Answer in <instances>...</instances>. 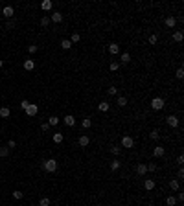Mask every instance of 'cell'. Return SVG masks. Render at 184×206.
I'll use <instances>...</instances> for the list:
<instances>
[{
  "mask_svg": "<svg viewBox=\"0 0 184 206\" xmlns=\"http://www.w3.org/2000/svg\"><path fill=\"white\" fill-rule=\"evenodd\" d=\"M41 168L44 171H48V173H55L57 168H59V164H57L55 158H46V160H42V162H41Z\"/></svg>",
  "mask_w": 184,
  "mask_h": 206,
  "instance_id": "obj_1",
  "label": "cell"
},
{
  "mask_svg": "<svg viewBox=\"0 0 184 206\" xmlns=\"http://www.w3.org/2000/svg\"><path fill=\"white\" fill-rule=\"evenodd\" d=\"M164 107H166L164 98H153V100H151V109H153V110H162Z\"/></svg>",
  "mask_w": 184,
  "mask_h": 206,
  "instance_id": "obj_2",
  "label": "cell"
},
{
  "mask_svg": "<svg viewBox=\"0 0 184 206\" xmlns=\"http://www.w3.org/2000/svg\"><path fill=\"white\" fill-rule=\"evenodd\" d=\"M166 123H168L171 129H175V127H179L180 120H179V116H175V114H169V116L166 118Z\"/></svg>",
  "mask_w": 184,
  "mask_h": 206,
  "instance_id": "obj_3",
  "label": "cell"
},
{
  "mask_svg": "<svg viewBox=\"0 0 184 206\" xmlns=\"http://www.w3.org/2000/svg\"><path fill=\"white\" fill-rule=\"evenodd\" d=\"M24 112H26V116H31V118H33L35 114L39 112V107H37L35 103H30V105H28V107L24 109Z\"/></svg>",
  "mask_w": 184,
  "mask_h": 206,
  "instance_id": "obj_4",
  "label": "cell"
},
{
  "mask_svg": "<svg viewBox=\"0 0 184 206\" xmlns=\"http://www.w3.org/2000/svg\"><path fill=\"white\" fill-rule=\"evenodd\" d=\"M122 147H127V149L134 147V140L131 136H122Z\"/></svg>",
  "mask_w": 184,
  "mask_h": 206,
  "instance_id": "obj_5",
  "label": "cell"
},
{
  "mask_svg": "<svg viewBox=\"0 0 184 206\" xmlns=\"http://www.w3.org/2000/svg\"><path fill=\"white\" fill-rule=\"evenodd\" d=\"M63 123H64L66 127H74V125H76V118L72 116V114H66V116L63 118Z\"/></svg>",
  "mask_w": 184,
  "mask_h": 206,
  "instance_id": "obj_6",
  "label": "cell"
},
{
  "mask_svg": "<svg viewBox=\"0 0 184 206\" xmlns=\"http://www.w3.org/2000/svg\"><path fill=\"white\" fill-rule=\"evenodd\" d=\"M50 22H55V24L63 22V13H61V11H54L52 17H50Z\"/></svg>",
  "mask_w": 184,
  "mask_h": 206,
  "instance_id": "obj_7",
  "label": "cell"
},
{
  "mask_svg": "<svg viewBox=\"0 0 184 206\" xmlns=\"http://www.w3.org/2000/svg\"><path fill=\"white\" fill-rule=\"evenodd\" d=\"M109 54H112V55H118V54H120V44H116V42L109 44Z\"/></svg>",
  "mask_w": 184,
  "mask_h": 206,
  "instance_id": "obj_8",
  "label": "cell"
},
{
  "mask_svg": "<svg viewBox=\"0 0 184 206\" xmlns=\"http://www.w3.org/2000/svg\"><path fill=\"white\" fill-rule=\"evenodd\" d=\"M144 190H147V191L155 190V180H153V178H146V180H144Z\"/></svg>",
  "mask_w": 184,
  "mask_h": 206,
  "instance_id": "obj_9",
  "label": "cell"
},
{
  "mask_svg": "<svg viewBox=\"0 0 184 206\" xmlns=\"http://www.w3.org/2000/svg\"><path fill=\"white\" fill-rule=\"evenodd\" d=\"M2 15H4V17H6V18H11V17H13V15H15V9H13V8H11V6H6V8H4V9H2Z\"/></svg>",
  "mask_w": 184,
  "mask_h": 206,
  "instance_id": "obj_10",
  "label": "cell"
},
{
  "mask_svg": "<svg viewBox=\"0 0 184 206\" xmlns=\"http://www.w3.org/2000/svg\"><path fill=\"white\" fill-rule=\"evenodd\" d=\"M164 24H166L168 28H175V26H177V18H175V17H166Z\"/></svg>",
  "mask_w": 184,
  "mask_h": 206,
  "instance_id": "obj_11",
  "label": "cell"
},
{
  "mask_svg": "<svg viewBox=\"0 0 184 206\" xmlns=\"http://www.w3.org/2000/svg\"><path fill=\"white\" fill-rule=\"evenodd\" d=\"M52 140H54V144H63V140H64V134H63V132H54Z\"/></svg>",
  "mask_w": 184,
  "mask_h": 206,
  "instance_id": "obj_12",
  "label": "cell"
},
{
  "mask_svg": "<svg viewBox=\"0 0 184 206\" xmlns=\"http://www.w3.org/2000/svg\"><path fill=\"white\" fill-rule=\"evenodd\" d=\"M22 66H24V70L31 72L33 68H35V63H33V59H26V61H24V64H22Z\"/></svg>",
  "mask_w": 184,
  "mask_h": 206,
  "instance_id": "obj_13",
  "label": "cell"
},
{
  "mask_svg": "<svg viewBox=\"0 0 184 206\" xmlns=\"http://www.w3.org/2000/svg\"><path fill=\"white\" fill-rule=\"evenodd\" d=\"M52 6H54L52 0H42V2H41V9H42V11H50Z\"/></svg>",
  "mask_w": 184,
  "mask_h": 206,
  "instance_id": "obj_14",
  "label": "cell"
},
{
  "mask_svg": "<svg viewBox=\"0 0 184 206\" xmlns=\"http://www.w3.org/2000/svg\"><path fill=\"white\" fill-rule=\"evenodd\" d=\"M77 144H79L81 147H87V146L90 144V138H88L87 134H83V136H79V140H77Z\"/></svg>",
  "mask_w": 184,
  "mask_h": 206,
  "instance_id": "obj_15",
  "label": "cell"
},
{
  "mask_svg": "<svg viewBox=\"0 0 184 206\" xmlns=\"http://www.w3.org/2000/svg\"><path fill=\"white\" fill-rule=\"evenodd\" d=\"M153 155H155L156 158H160V156H164V155H166V149H164V147H160V146H156V147L153 149Z\"/></svg>",
  "mask_w": 184,
  "mask_h": 206,
  "instance_id": "obj_16",
  "label": "cell"
},
{
  "mask_svg": "<svg viewBox=\"0 0 184 206\" xmlns=\"http://www.w3.org/2000/svg\"><path fill=\"white\" fill-rule=\"evenodd\" d=\"M136 173L140 175V177H144V175L147 173V166H146V164H138V166H136Z\"/></svg>",
  "mask_w": 184,
  "mask_h": 206,
  "instance_id": "obj_17",
  "label": "cell"
},
{
  "mask_svg": "<svg viewBox=\"0 0 184 206\" xmlns=\"http://www.w3.org/2000/svg\"><path fill=\"white\" fill-rule=\"evenodd\" d=\"M129 61H131V55H129V52H123V54H120V64H122V63L125 64V63H129Z\"/></svg>",
  "mask_w": 184,
  "mask_h": 206,
  "instance_id": "obj_18",
  "label": "cell"
},
{
  "mask_svg": "<svg viewBox=\"0 0 184 206\" xmlns=\"http://www.w3.org/2000/svg\"><path fill=\"white\" fill-rule=\"evenodd\" d=\"M109 109H110V105H109L107 101H101V103L98 105V110H100V112H109Z\"/></svg>",
  "mask_w": 184,
  "mask_h": 206,
  "instance_id": "obj_19",
  "label": "cell"
},
{
  "mask_svg": "<svg viewBox=\"0 0 184 206\" xmlns=\"http://www.w3.org/2000/svg\"><path fill=\"white\" fill-rule=\"evenodd\" d=\"M120 168H122V162H120V160H116V158H114L112 162H110V169H112V171H118Z\"/></svg>",
  "mask_w": 184,
  "mask_h": 206,
  "instance_id": "obj_20",
  "label": "cell"
},
{
  "mask_svg": "<svg viewBox=\"0 0 184 206\" xmlns=\"http://www.w3.org/2000/svg\"><path fill=\"white\" fill-rule=\"evenodd\" d=\"M11 116V110L8 109V107H2L0 109V118H9Z\"/></svg>",
  "mask_w": 184,
  "mask_h": 206,
  "instance_id": "obj_21",
  "label": "cell"
},
{
  "mask_svg": "<svg viewBox=\"0 0 184 206\" xmlns=\"http://www.w3.org/2000/svg\"><path fill=\"white\" fill-rule=\"evenodd\" d=\"M81 127H83V129H90V127H92V120H90V118H83V120H81Z\"/></svg>",
  "mask_w": 184,
  "mask_h": 206,
  "instance_id": "obj_22",
  "label": "cell"
},
{
  "mask_svg": "<svg viewBox=\"0 0 184 206\" xmlns=\"http://www.w3.org/2000/svg\"><path fill=\"white\" fill-rule=\"evenodd\" d=\"M120 66H122V64H120L118 61H112V63L109 64V68H110V72H118V70H120Z\"/></svg>",
  "mask_w": 184,
  "mask_h": 206,
  "instance_id": "obj_23",
  "label": "cell"
},
{
  "mask_svg": "<svg viewBox=\"0 0 184 206\" xmlns=\"http://www.w3.org/2000/svg\"><path fill=\"white\" fill-rule=\"evenodd\" d=\"M169 188H171L173 191H179V188H180V184H179V180H177V178H173V180H169Z\"/></svg>",
  "mask_w": 184,
  "mask_h": 206,
  "instance_id": "obj_24",
  "label": "cell"
},
{
  "mask_svg": "<svg viewBox=\"0 0 184 206\" xmlns=\"http://www.w3.org/2000/svg\"><path fill=\"white\" fill-rule=\"evenodd\" d=\"M182 37H184V35H182V31H180V30L173 31V41H175V42H180V41H182Z\"/></svg>",
  "mask_w": 184,
  "mask_h": 206,
  "instance_id": "obj_25",
  "label": "cell"
},
{
  "mask_svg": "<svg viewBox=\"0 0 184 206\" xmlns=\"http://www.w3.org/2000/svg\"><path fill=\"white\" fill-rule=\"evenodd\" d=\"M116 105H118V107H125V105H127V98H125V96H118Z\"/></svg>",
  "mask_w": 184,
  "mask_h": 206,
  "instance_id": "obj_26",
  "label": "cell"
},
{
  "mask_svg": "<svg viewBox=\"0 0 184 206\" xmlns=\"http://www.w3.org/2000/svg\"><path fill=\"white\" fill-rule=\"evenodd\" d=\"M149 136H151V140H160V131L158 129H153L149 132Z\"/></svg>",
  "mask_w": 184,
  "mask_h": 206,
  "instance_id": "obj_27",
  "label": "cell"
},
{
  "mask_svg": "<svg viewBox=\"0 0 184 206\" xmlns=\"http://www.w3.org/2000/svg\"><path fill=\"white\" fill-rule=\"evenodd\" d=\"M8 155H9V147H8V146H0V156L4 158V156H8Z\"/></svg>",
  "mask_w": 184,
  "mask_h": 206,
  "instance_id": "obj_28",
  "label": "cell"
},
{
  "mask_svg": "<svg viewBox=\"0 0 184 206\" xmlns=\"http://www.w3.org/2000/svg\"><path fill=\"white\" fill-rule=\"evenodd\" d=\"M70 46H72V42L68 41V39H63V41H61V48H63V50H68Z\"/></svg>",
  "mask_w": 184,
  "mask_h": 206,
  "instance_id": "obj_29",
  "label": "cell"
},
{
  "mask_svg": "<svg viewBox=\"0 0 184 206\" xmlns=\"http://www.w3.org/2000/svg\"><path fill=\"white\" fill-rule=\"evenodd\" d=\"M48 24H50V17H41V26L48 28Z\"/></svg>",
  "mask_w": 184,
  "mask_h": 206,
  "instance_id": "obj_30",
  "label": "cell"
},
{
  "mask_svg": "<svg viewBox=\"0 0 184 206\" xmlns=\"http://www.w3.org/2000/svg\"><path fill=\"white\" fill-rule=\"evenodd\" d=\"M68 41H70L72 44H74V42H79V41H81V35H79V33H72V37L68 39Z\"/></svg>",
  "mask_w": 184,
  "mask_h": 206,
  "instance_id": "obj_31",
  "label": "cell"
},
{
  "mask_svg": "<svg viewBox=\"0 0 184 206\" xmlns=\"http://www.w3.org/2000/svg\"><path fill=\"white\" fill-rule=\"evenodd\" d=\"M59 122H61V120H59L57 116H50V118H48V125H57Z\"/></svg>",
  "mask_w": 184,
  "mask_h": 206,
  "instance_id": "obj_32",
  "label": "cell"
},
{
  "mask_svg": "<svg viewBox=\"0 0 184 206\" xmlns=\"http://www.w3.org/2000/svg\"><path fill=\"white\" fill-rule=\"evenodd\" d=\"M107 94H109V96H116V94H118V88H116V87H109V88H107Z\"/></svg>",
  "mask_w": 184,
  "mask_h": 206,
  "instance_id": "obj_33",
  "label": "cell"
},
{
  "mask_svg": "<svg viewBox=\"0 0 184 206\" xmlns=\"http://www.w3.org/2000/svg\"><path fill=\"white\" fill-rule=\"evenodd\" d=\"M110 153H112L114 156H116V155H120V153H122V147H118V146H112V147H110Z\"/></svg>",
  "mask_w": 184,
  "mask_h": 206,
  "instance_id": "obj_34",
  "label": "cell"
},
{
  "mask_svg": "<svg viewBox=\"0 0 184 206\" xmlns=\"http://www.w3.org/2000/svg\"><path fill=\"white\" fill-rule=\"evenodd\" d=\"M39 206H50V199L48 197H42L41 202H39Z\"/></svg>",
  "mask_w": 184,
  "mask_h": 206,
  "instance_id": "obj_35",
  "label": "cell"
},
{
  "mask_svg": "<svg viewBox=\"0 0 184 206\" xmlns=\"http://www.w3.org/2000/svg\"><path fill=\"white\" fill-rule=\"evenodd\" d=\"M175 76H177V79H182V77H184V70H182V66H180V68H177Z\"/></svg>",
  "mask_w": 184,
  "mask_h": 206,
  "instance_id": "obj_36",
  "label": "cell"
},
{
  "mask_svg": "<svg viewBox=\"0 0 184 206\" xmlns=\"http://www.w3.org/2000/svg\"><path fill=\"white\" fill-rule=\"evenodd\" d=\"M22 195H24V193L18 191V190H15V191H13V199H17V201H20V199H22Z\"/></svg>",
  "mask_w": 184,
  "mask_h": 206,
  "instance_id": "obj_37",
  "label": "cell"
},
{
  "mask_svg": "<svg viewBox=\"0 0 184 206\" xmlns=\"http://www.w3.org/2000/svg\"><path fill=\"white\" fill-rule=\"evenodd\" d=\"M166 202H168V206H175V204H177V199H175V197H168Z\"/></svg>",
  "mask_w": 184,
  "mask_h": 206,
  "instance_id": "obj_38",
  "label": "cell"
},
{
  "mask_svg": "<svg viewBox=\"0 0 184 206\" xmlns=\"http://www.w3.org/2000/svg\"><path fill=\"white\" fill-rule=\"evenodd\" d=\"M147 41H149V44H156L158 37H156V35H149V39H147Z\"/></svg>",
  "mask_w": 184,
  "mask_h": 206,
  "instance_id": "obj_39",
  "label": "cell"
},
{
  "mask_svg": "<svg viewBox=\"0 0 184 206\" xmlns=\"http://www.w3.org/2000/svg\"><path fill=\"white\" fill-rule=\"evenodd\" d=\"M146 166H147V171H156V164L151 162V164H146Z\"/></svg>",
  "mask_w": 184,
  "mask_h": 206,
  "instance_id": "obj_40",
  "label": "cell"
},
{
  "mask_svg": "<svg viewBox=\"0 0 184 206\" xmlns=\"http://www.w3.org/2000/svg\"><path fill=\"white\" fill-rule=\"evenodd\" d=\"M28 105H30V101H26V100H22V101H20V109H22V110H24Z\"/></svg>",
  "mask_w": 184,
  "mask_h": 206,
  "instance_id": "obj_41",
  "label": "cell"
},
{
  "mask_svg": "<svg viewBox=\"0 0 184 206\" xmlns=\"http://www.w3.org/2000/svg\"><path fill=\"white\" fill-rule=\"evenodd\" d=\"M8 147H9V151H11L13 147H17V142H15V140H9V142H8Z\"/></svg>",
  "mask_w": 184,
  "mask_h": 206,
  "instance_id": "obj_42",
  "label": "cell"
},
{
  "mask_svg": "<svg viewBox=\"0 0 184 206\" xmlns=\"http://www.w3.org/2000/svg\"><path fill=\"white\" fill-rule=\"evenodd\" d=\"M177 164H179V166H182V164H184V156H182V155H179V156H177Z\"/></svg>",
  "mask_w": 184,
  "mask_h": 206,
  "instance_id": "obj_43",
  "label": "cell"
},
{
  "mask_svg": "<svg viewBox=\"0 0 184 206\" xmlns=\"http://www.w3.org/2000/svg\"><path fill=\"white\" fill-rule=\"evenodd\" d=\"M37 50H39V48H37V46H35V44H31V46H30V48H28V52H30V54H35V52H37Z\"/></svg>",
  "mask_w": 184,
  "mask_h": 206,
  "instance_id": "obj_44",
  "label": "cell"
},
{
  "mask_svg": "<svg viewBox=\"0 0 184 206\" xmlns=\"http://www.w3.org/2000/svg\"><path fill=\"white\" fill-rule=\"evenodd\" d=\"M48 129H50V125H48V122H46V123H42V125H41V131H44V132H46V131H48Z\"/></svg>",
  "mask_w": 184,
  "mask_h": 206,
  "instance_id": "obj_45",
  "label": "cell"
},
{
  "mask_svg": "<svg viewBox=\"0 0 184 206\" xmlns=\"http://www.w3.org/2000/svg\"><path fill=\"white\" fill-rule=\"evenodd\" d=\"M177 177H179V178H182V177H184V169H182V166H180V169H179V173H177Z\"/></svg>",
  "mask_w": 184,
  "mask_h": 206,
  "instance_id": "obj_46",
  "label": "cell"
},
{
  "mask_svg": "<svg viewBox=\"0 0 184 206\" xmlns=\"http://www.w3.org/2000/svg\"><path fill=\"white\" fill-rule=\"evenodd\" d=\"M182 201H184V193H179L177 195V202H182Z\"/></svg>",
  "mask_w": 184,
  "mask_h": 206,
  "instance_id": "obj_47",
  "label": "cell"
},
{
  "mask_svg": "<svg viewBox=\"0 0 184 206\" xmlns=\"http://www.w3.org/2000/svg\"><path fill=\"white\" fill-rule=\"evenodd\" d=\"M6 26H8V30H11V28L15 26V22H13V20H8V24H6Z\"/></svg>",
  "mask_w": 184,
  "mask_h": 206,
  "instance_id": "obj_48",
  "label": "cell"
},
{
  "mask_svg": "<svg viewBox=\"0 0 184 206\" xmlns=\"http://www.w3.org/2000/svg\"><path fill=\"white\" fill-rule=\"evenodd\" d=\"M2 66H4V61H2V59H0V68H2Z\"/></svg>",
  "mask_w": 184,
  "mask_h": 206,
  "instance_id": "obj_49",
  "label": "cell"
}]
</instances>
